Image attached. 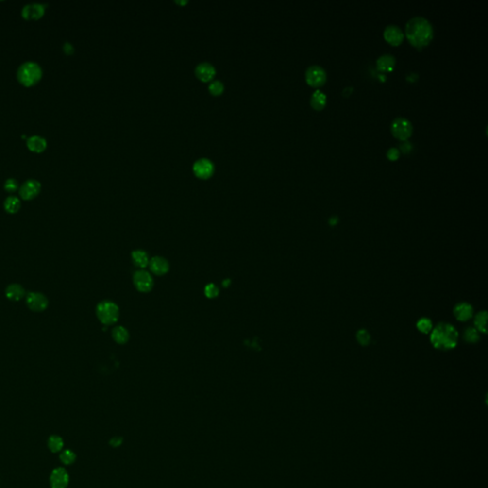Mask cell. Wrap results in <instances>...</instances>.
Masks as SVG:
<instances>
[{
	"mask_svg": "<svg viewBox=\"0 0 488 488\" xmlns=\"http://www.w3.org/2000/svg\"><path fill=\"white\" fill-rule=\"evenodd\" d=\"M208 89H209V91H210V93L212 95L219 96V95H220L223 92V90H224V84L220 80H214V81H212L209 84Z\"/></svg>",
	"mask_w": 488,
	"mask_h": 488,
	"instance_id": "29",
	"label": "cell"
},
{
	"mask_svg": "<svg viewBox=\"0 0 488 488\" xmlns=\"http://www.w3.org/2000/svg\"><path fill=\"white\" fill-rule=\"evenodd\" d=\"M219 293V290L214 283L207 284L204 288V294H205L206 297L209 299H214V298L218 297Z\"/></svg>",
	"mask_w": 488,
	"mask_h": 488,
	"instance_id": "31",
	"label": "cell"
},
{
	"mask_svg": "<svg viewBox=\"0 0 488 488\" xmlns=\"http://www.w3.org/2000/svg\"><path fill=\"white\" fill-rule=\"evenodd\" d=\"M195 73L197 77L202 81H209L216 75L215 67L209 62H201L196 66Z\"/></svg>",
	"mask_w": 488,
	"mask_h": 488,
	"instance_id": "15",
	"label": "cell"
},
{
	"mask_svg": "<svg viewBox=\"0 0 488 488\" xmlns=\"http://www.w3.org/2000/svg\"><path fill=\"white\" fill-rule=\"evenodd\" d=\"M43 71L38 63L34 61H26L18 67L17 77L22 85L31 87L41 79Z\"/></svg>",
	"mask_w": 488,
	"mask_h": 488,
	"instance_id": "3",
	"label": "cell"
},
{
	"mask_svg": "<svg viewBox=\"0 0 488 488\" xmlns=\"http://www.w3.org/2000/svg\"><path fill=\"white\" fill-rule=\"evenodd\" d=\"M412 146L411 143L409 142H404V144L401 145V149L403 152H405V153H408L410 150H411Z\"/></svg>",
	"mask_w": 488,
	"mask_h": 488,
	"instance_id": "35",
	"label": "cell"
},
{
	"mask_svg": "<svg viewBox=\"0 0 488 488\" xmlns=\"http://www.w3.org/2000/svg\"><path fill=\"white\" fill-rule=\"evenodd\" d=\"M384 36L388 43H390L393 46H398L403 42L404 38V34L400 27L391 24L386 27L384 32Z\"/></svg>",
	"mask_w": 488,
	"mask_h": 488,
	"instance_id": "13",
	"label": "cell"
},
{
	"mask_svg": "<svg viewBox=\"0 0 488 488\" xmlns=\"http://www.w3.org/2000/svg\"><path fill=\"white\" fill-rule=\"evenodd\" d=\"M4 189L9 193H14L18 189V182L16 179H8L4 183Z\"/></svg>",
	"mask_w": 488,
	"mask_h": 488,
	"instance_id": "32",
	"label": "cell"
},
{
	"mask_svg": "<svg viewBox=\"0 0 488 488\" xmlns=\"http://www.w3.org/2000/svg\"><path fill=\"white\" fill-rule=\"evenodd\" d=\"M97 316L100 321L104 325L114 324L119 318L118 306L110 301H104L97 306Z\"/></svg>",
	"mask_w": 488,
	"mask_h": 488,
	"instance_id": "4",
	"label": "cell"
},
{
	"mask_svg": "<svg viewBox=\"0 0 488 488\" xmlns=\"http://www.w3.org/2000/svg\"><path fill=\"white\" fill-rule=\"evenodd\" d=\"M432 322L427 318H422L417 322V329L422 334H428L432 331Z\"/></svg>",
	"mask_w": 488,
	"mask_h": 488,
	"instance_id": "27",
	"label": "cell"
},
{
	"mask_svg": "<svg viewBox=\"0 0 488 488\" xmlns=\"http://www.w3.org/2000/svg\"><path fill=\"white\" fill-rule=\"evenodd\" d=\"M177 2H178L179 4H186L188 1H186V0H185V1H177Z\"/></svg>",
	"mask_w": 488,
	"mask_h": 488,
	"instance_id": "36",
	"label": "cell"
},
{
	"mask_svg": "<svg viewBox=\"0 0 488 488\" xmlns=\"http://www.w3.org/2000/svg\"><path fill=\"white\" fill-rule=\"evenodd\" d=\"M132 260L136 267L145 268L149 265V256L143 250H135L132 253Z\"/></svg>",
	"mask_w": 488,
	"mask_h": 488,
	"instance_id": "21",
	"label": "cell"
},
{
	"mask_svg": "<svg viewBox=\"0 0 488 488\" xmlns=\"http://www.w3.org/2000/svg\"><path fill=\"white\" fill-rule=\"evenodd\" d=\"M453 313L458 320L467 321L473 317V307L467 303H461L454 307Z\"/></svg>",
	"mask_w": 488,
	"mask_h": 488,
	"instance_id": "16",
	"label": "cell"
},
{
	"mask_svg": "<svg viewBox=\"0 0 488 488\" xmlns=\"http://www.w3.org/2000/svg\"><path fill=\"white\" fill-rule=\"evenodd\" d=\"M29 150L34 153H41L47 147V140L40 135H32L27 139Z\"/></svg>",
	"mask_w": 488,
	"mask_h": 488,
	"instance_id": "17",
	"label": "cell"
},
{
	"mask_svg": "<svg viewBox=\"0 0 488 488\" xmlns=\"http://www.w3.org/2000/svg\"><path fill=\"white\" fill-rule=\"evenodd\" d=\"M134 285L141 293H149L154 287V280L150 273L144 270H138L133 277Z\"/></svg>",
	"mask_w": 488,
	"mask_h": 488,
	"instance_id": "7",
	"label": "cell"
},
{
	"mask_svg": "<svg viewBox=\"0 0 488 488\" xmlns=\"http://www.w3.org/2000/svg\"><path fill=\"white\" fill-rule=\"evenodd\" d=\"M399 156H400V151L397 148H391L387 152V157L390 160H396L399 158Z\"/></svg>",
	"mask_w": 488,
	"mask_h": 488,
	"instance_id": "33",
	"label": "cell"
},
{
	"mask_svg": "<svg viewBox=\"0 0 488 488\" xmlns=\"http://www.w3.org/2000/svg\"><path fill=\"white\" fill-rule=\"evenodd\" d=\"M459 333L454 326L449 323H439L432 329L430 341L434 348L441 351L454 349L458 344Z\"/></svg>",
	"mask_w": 488,
	"mask_h": 488,
	"instance_id": "2",
	"label": "cell"
},
{
	"mask_svg": "<svg viewBox=\"0 0 488 488\" xmlns=\"http://www.w3.org/2000/svg\"><path fill=\"white\" fill-rule=\"evenodd\" d=\"M488 313L486 311H482L478 313V315L475 317L474 323H475V328L479 333H488Z\"/></svg>",
	"mask_w": 488,
	"mask_h": 488,
	"instance_id": "22",
	"label": "cell"
},
{
	"mask_svg": "<svg viewBox=\"0 0 488 488\" xmlns=\"http://www.w3.org/2000/svg\"><path fill=\"white\" fill-rule=\"evenodd\" d=\"M26 303L32 311L42 312L48 307V299L41 293L32 292L27 295Z\"/></svg>",
	"mask_w": 488,
	"mask_h": 488,
	"instance_id": "11",
	"label": "cell"
},
{
	"mask_svg": "<svg viewBox=\"0 0 488 488\" xmlns=\"http://www.w3.org/2000/svg\"><path fill=\"white\" fill-rule=\"evenodd\" d=\"M463 339L468 343H476L480 340V334L476 328L468 327L464 330Z\"/></svg>",
	"mask_w": 488,
	"mask_h": 488,
	"instance_id": "26",
	"label": "cell"
},
{
	"mask_svg": "<svg viewBox=\"0 0 488 488\" xmlns=\"http://www.w3.org/2000/svg\"><path fill=\"white\" fill-rule=\"evenodd\" d=\"M193 170L196 176H198L199 178L207 179L213 175L215 171V164L211 159L207 157H202L195 161Z\"/></svg>",
	"mask_w": 488,
	"mask_h": 488,
	"instance_id": "8",
	"label": "cell"
},
{
	"mask_svg": "<svg viewBox=\"0 0 488 488\" xmlns=\"http://www.w3.org/2000/svg\"><path fill=\"white\" fill-rule=\"evenodd\" d=\"M357 340L362 346H367L371 341V337L367 330L361 329L357 333Z\"/></svg>",
	"mask_w": 488,
	"mask_h": 488,
	"instance_id": "30",
	"label": "cell"
},
{
	"mask_svg": "<svg viewBox=\"0 0 488 488\" xmlns=\"http://www.w3.org/2000/svg\"><path fill=\"white\" fill-rule=\"evenodd\" d=\"M326 103H327V97L320 90H317L312 94L310 104L313 109L320 111L325 107Z\"/></svg>",
	"mask_w": 488,
	"mask_h": 488,
	"instance_id": "20",
	"label": "cell"
},
{
	"mask_svg": "<svg viewBox=\"0 0 488 488\" xmlns=\"http://www.w3.org/2000/svg\"><path fill=\"white\" fill-rule=\"evenodd\" d=\"M392 135L401 140H407L412 135L413 125L411 122L405 118H397L392 121L391 124Z\"/></svg>",
	"mask_w": 488,
	"mask_h": 488,
	"instance_id": "5",
	"label": "cell"
},
{
	"mask_svg": "<svg viewBox=\"0 0 488 488\" xmlns=\"http://www.w3.org/2000/svg\"><path fill=\"white\" fill-rule=\"evenodd\" d=\"M62 49H63V51H64V52H65L66 54H72V53H74V51H75V48H74L73 44H72L71 42H68V41H67V42H65V43L63 44Z\"/></svg>",
	"mask_w": 488,
	"mask_h": 488,
	"instance_id": "34",
	"label": "cell"
},
{
	"mask_svg": "<svg viewBox=\"0 0 488 488\" xmlns=\"http://www.w3.org/2000/svg\"><path fill=\"white\" fill-rule=\"evenodd\" d=\"M434 31L431 23L422 17H415L405 26V36L416 48H423L432 40Z\"/></svg>",
	"mask_w": 488,
	"mask_h": 488,
	"instance_id": "1",
	"label": "cell"
},
{
	"mask_svg": "<svg viewBox=\"0 0 488 488\" xmlns=\"http://www.w3.org/2000/svg\"><path fill=\"white\" fill-rule=\"evenodd\" d=\"M69 474L63 467H57L52 470L50 477L51 488H66L69 485Z\"/></svg>",
	"mask_w": 488,
	"mask_h": 488,
	"instance_id": "12",
	"label": "cell"
},
{
	"mask_svg": "<svg viewBox=\"0 0 488 488\" xmlns=\"http://www.w3.org/2000/svg\"><path fill=\"white\" fill-rule=\"evenodd\" d=\"M305 79L307 84L312 87H320L327 80L326 71L319 65H312L305 72Z\"/></svg>",
	"mask_w": 488,
	"mask_h": 488,
	"instance_id": "6",
	"label": "cell"
},
{
	"mask_svg": "<svg viewBox=\"0 0 488 488\" xmlns=\"http://www.w3.org/2000/svg\"><path fill=\"white\" fill-rule=\"evenodd\" d=\"M149 267L152 273L156 276H163L169 272L170 265L166 258L161 257H154L149 261Z\"/></svg>",
	"mask_w": 488,
	"mask_h": 488,
	"instance_id": "14",
	"label": "cell"
},
{
	"mask_svg": "<svg viewBox=\"0 0 488 488\" xmlns=\"http://www.w3.org/2000/svg\"><path fill=\"white\" fill-rule=\"evenodd\" d=\"M112 336H113L114 340L118 344L126 343L129 340V337H130L128 330L122 326H117L113 330Z\"/></svg>",
	"mask_w": 488,
	"mask_h": 488,
	"instance_id": "24",
	"label": "cell"
},
{
	"mask_svg": "<svg viewBox=\"0 0 488 488\" xmlns=\"http://www.w3.org/2000/svg\"><path fill=\"white\" fill-rule=\"evenodd\" d=\"M41 190V183L38 180L30 179L19 187V195L24 201H31L34 199Z\"/></svg>",
	"mask_w": 488,
	"mask_h": 488,
	"instance_id": "9",
	"label": "cell"
},
{
	"mask_svg": "<svg viewBox=\"0 0 488 488\" xmlns=\"http://www.w3.org/2000/svg\"><path fill=\"white\" fill-rule=\"evenodd\" d=\"M47 5L42 3H29L22 8V17L28 20H36L43 17Z\"/></svg>",
	"mask_w": 488,
	"mask_h": 488,
	"instance_id": "10",
	"label": "cell"
},
{
	"mask_svg": "<svg viewBox=\"0 0 488 488\" xmlns=\"http://www.w3.org/2000/svg\"><path fill=\"white\" fill-rule=\"evenodd\" d=\"M59 459H60L61 463H63V464L69 465V464H72V463H75V461H76V459H77V456H76V454H75L72 450L66 449V450H63V451L60 453Z\"/></svg>",
	"mask_w": 488,
	"mask_h": 488,
	"instance_id": "28",
	"label": "cell"
},
{
	"mask_svg": "<svg viewBox=\"0 0 488 488\" xmlns=\"http://www.w3.org/2000/svg\"><path fill=\"white\" fill-rule=\"evenodd\" d=\"M24 295H25L24 288L17 283L9 285L6 289V297L12 302L20 301L24 297Z\"/></svg>",
	"mask_w": 488,
	"mask_h": 488,
	"instance_id": "18",
	"label": "cell"
},
{
	"mask_svg": "<svg viewBox=\"0 0 488 488\" xmlns=\"http://www.w3.org/2000/svg\"><path fill=\"white\" fill-rule=\"evenodd\" d=\"M396 65V58L389 53L381 55L377 60V67L380 71L389 72L394 69Z\"/></svg>",
	"mask_w": 488,
	"mask_h": 488,
	"instance_id": "19",
	"label": "cell"
},
{
	"mask_svg": "<svg viewBox=\"0 0 488 488\" xmlns=\"http://www.w3.org/2000/svg\"><path fill=\"white\" fill-rule=\"evenodd\" d=\"M64 442L63 438L56 435H52L48 439V447L52 453H57L60 452L63 449Z\"/></svg>",
	"mask_w": 488,
	"mask_h": 488,
	"instance_id": "25",
	"label": "cell"
},
{
	"mask_svg": "<svg viewBox=\"0 0 488 488\" xmlns=\"http://www.w3.org/2000/svg\"><path fill=\"white\" fill-rule=\"evenodd\" d=\"M20 207H21L20 200L15 196L8 197L4 202V208H5L6 212H8L10 214L17 213L19 211Z\"/></svg>",
	"mask_w": 488,
	"mask_h": 488,
	"instance_id": "23",
	"label": "cell"
}]
</instances>
